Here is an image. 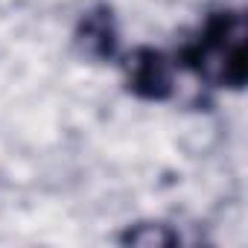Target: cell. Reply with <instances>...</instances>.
Returning <instances> with one entry per match:
<instances>
[{"instance_id":"obj_1","label":"cell","mask_w":248,"mask_h":248,"mask_svg":"<svg viewBox=\"0 0 248 248\" xmlns=\"http://www.w3.org/2000/svg\"><path fill=\"white\" fill-rule=\"evenodd\" d=\"M129 242L132 245H146V248H161V245H170L172 236L161 225H143V228H138V231L129 233Z\"/></svg>"}]
</instances>
